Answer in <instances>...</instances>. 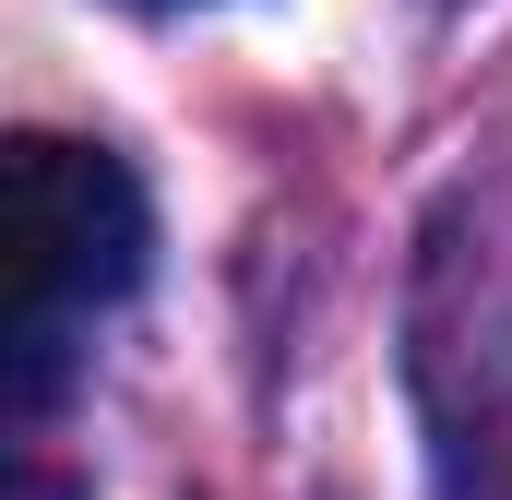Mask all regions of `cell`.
<instances>
[{
  "label": "cell",
  "instance_id": "obj_1",
  "mask_svg": "<svg viewBox=\"0 0 512 500\" xmlns=\"http://www.w3.org/2000/svg\"><path fill=\"white\" fill-rule=\"evenodd\" d=\"M143 250L155 215L108 143H12V417H48V393L72 381V322L143 286Z\"/></svg>",
  "mask_w": 512,
  "mask_h": 500
},
{
  "label": "cell",
  "instance_id": "obj_2",
  "mask_svg": "<svg viewBox=\"0 0 512 500\" xmlns=\"http://www.w3.org/2000/svg\"><path fill=\"white\" fill-rule=\"evenodd\" d=\"M12 500H84V489H72V477H48V465H24V477H12Z\"/></svg>",
  "mask_w": 512,
  "mask_h": 500
},
{
  "label": "cell",
  "instance_id": "obj_3",
  "mask_svg": "<svg viewBox=\"0 0 512 500\" xmlns=\"http://www.w3.org/2000/svg\"><path fill=\"white\" fill-rule=\"evenodd\" d=\"M143 12H179V0H143Z\"/></svg>",
  "mask_w": 512,
  "mask_h": 500
}]
</instances>
